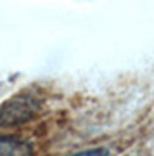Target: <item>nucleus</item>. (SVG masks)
Here are the masks:
<instances>
[{
  "mask_svg": "<svg viewBox=\"0 0 154 156\" xmlns=\"http://www.w3.org/2000/svg\"><path fill=\"white\" fill-rule=\"evenodd\" d=\"M73 156H109V151L104 149V147H97V149H88V151H82L78 154Z\"/></svg>",
  "mask_w": 154,
  "mask_h": 156,
  "instance_id": "7ed1b4c3",
  "label": "nucleus"
},
{
  "mask_svg": "<svg viewBox=\"0 0 154 156\" xmlns=\"http://www.w3.org/2000/svg\"><path fill=\"white\" fill-rule=\"evenodd\" d=\"M0 156H33V146L16 137H0Z\"/></svg>",
  "mask_w": 154,
  "mask_h": 156,
  "instance_id": "f03ea898",
  "label": "nucleus"
},
{
  "mask_svg": "<svg viewBox=\"0 0 154 156\" xmlns=\"http://www.w3.org/2000/svg\"><path fill=\"white\" fill-rule=\"evenodd\" d=\"M42 109V102L31 94H17L0 104V128L19 127L31 122Z\"/></svg>",
  "mask_w": 154,
  "mask_h": 156,
  "instance_id": "f257e3e1",
  "label": "nucleus"
}]
</instances>
